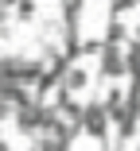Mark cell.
<instances>
[{"instance_id": "3", "label": "cell", "mask_w": 140, "mask_h": 151, "mask_svg": "<svg viewBox=\"0 0 140 151\" xmlns=\"http://www.w3.org/2000/svg\"><path fill=\"white\" fill-rule=\"evenodd\" d=\"M31 105V93L23 89V81H8L4 78V112L12 109V112H20V109H27Z\"/></svg>"}, {"instance_id": "1", "label": "cell", "mask_w": 140, "mask_h": 151, "mask_svg": "<svg viewBox=\"0 0 140 151\" xmlns=\"http://www.w3.org/2000/svg\"><path fill=\"white\" fill-rule=\"evenodd\" d=\"M109 120H113V112L105 109V101H94V105H86V116H82V132H86L90 139H105Z\"/></svg>"}, {"instance_id": "7", "label": "cell", "mask_w": 140, "mask_h": 151, "mask_svg": "<svg viewBox=\"0 0 140 151\" xmlns=\"http://www.w3.org/2000/svg\"><path fill=\"white\" fill-rule=\"evenodd\" d=\"M136 151H140V143H136Z\"/></svg>"}, {"instance_id": "5", "label": "cell", "mask_w": 140, "mask_h": 151, "mask_svg": "<svg viewBox=\"0 0 140 151\" xmlns=\"http://www.w3.org/2000/svg\"><path fill=\"white\" fill-rule=\"evenodd\" d=\"M35 12H39L35 0H20V4H16V19H20V23H31V19H35Z\"/></svg>"}, {"instance_id": "2", "label": "cell", "mask_w": 140, "mask_h": 151, "mask_svg": "<svg viewBox=\"0 0 140 151\" xmlns=\"http://www.w3.org/2000/svg\"><path fill=\"white\" fill-rule=\"evenodd\" d=\"M121 74H128V54H121L117 43H105V47H101V78L117 81Z\"/></svg>"}, {"instance_id": "6", "label": "cell", "mask_w": 140, "mask_h": 151, "mask_svg": "<svg viewBox=\"0 0 140 151\" xmlns=\"http://www.w3.org/2000/svg\"><path fill=\"white\" fill-rule=\"evenodd\" d=\"M20 4V0H4V16H8V8H16Z\"/></svg>"}, {"instance_id": "4", "label": "cell", "mask_w": 140, "mask_h": 151, "mask_svg": "<svg viewBox=\"0 0 140 151\" xmlns=\"http://www.w3.org/2000/svg\"><path fill=\"white\" fill-rule=\"evenodd\" d=\"M66 93H82V89L90 85V70H86V62H74V66H66V74H62V81H59Z\"/></svg>"}]
</instances>
